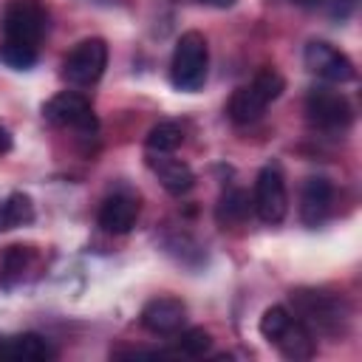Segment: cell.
<instances>
[{
    "instance_id": "cell-23",
    "label": "cell",
    "mask_w": 362,
    "mask_h": 362,
    "mask_svg": "<svg viewBox=\"0 0 362 362\" xmlns=\"http://www.w3.org/2000/svg\"><path fill=\"white\" fill-rule=\"evenodd\" d=\"M198 3H206V6H215V8H229L235 0H198Z\"/></svg>"
},
{
    "instance_id": "cell-6",
    "label": "cell",
    "mask_w": 362,
    "mask_h": 362,
    "mask_svg": "<svg viewBox=\"0 0 362 362\" xmlns=\"http://www.w3.org/2000/svg\"><path fill=\"white\" fill-rule=\"evenodd\" d=\"M107 68V42L99 37H88L71 48V54L62 62V76L71 85H93Z\"/></svg>"
},
{
    "instance_id": "cell-7",
    "label": "cell",
    "mask_w": 362,
    "mask_h": 362,
    "mask_svg": "<svg viewBox=\"0 0 362 362\" xmlns=\"http://www.w3.org/2000/svg\"><path fill=\"white\" fill-rule=\"evenodd\" d=\"M252 206H255V212L263 223H280L286 218L288 195H286V181H283V173H280L277 164H266L257 173Z\"/></svg>"
},
{
    "instance_id": "cell-18",
    "label": "cell",
    "mask_w": 362,
    "mask_h": 362,
    "mask_svg": "<svg viewBox=\"0 0 362 362\" xmlns=\"http://www.w3.org/2000/svg\"><path fill=\"white\" fill-rule=\"evenodd\" d=\"M28 263H31V249L28 246H20V243L8 246L3 252V260H0V286H6V288L14 286L23 277V272L28 269Z\"/></svg>"
},
{
    "instance_id": "cell-25",
    "label": "cell",
    "mask_w": 362,
    "mask_h": 362,
    "mask_svg": "<svg viewBox=\"0 0 362 362\" xmlns=\"http://www.w3.org/2000/svg\"><path fill=\"white\" fill-rule=\"evenodd\" d=\"M3 345H6V339H0V356H6V351H3Z\"/></svg>"
},
{
    "instance_id": "cell-15",
    "label": "cell",
    "mask_w": 362,
    "mask_h": 362,
    "mask_svg": "<svg viewBox=\"0 0 362 362\" xmlns=\"http://www.w3.org/2000/svg\"><path fill=\"white\" fill-rule=\"evenodd\" d=\"M6 359H23V362H45L54 359L57 351L51 348L48 339H42L40 334H20V337H8L6 345Z\"/></svg>"
},
{
    "instance_id": "cell-10",
    "label": "cell",
    "mask_w": 362,
    "mask_h": 362,
    "mask_svg": "<svg viewBox=\"0 0 362 362\" xmlns=\"http://www.w3.org/2000/svg\"><path fill=\"white\" fill-rule=\"evenodd\" d=\"M303 62H305V68H308L314 76H320V79H325V82L342 85V82H351V79L356 76L354 62H351L339 48H334L331 42H322V40H314V42L305 45Z\"/></svg>"
},
{
    "instance_id": "cell-13",
    "label": "cell",
    "mask_w": 362,
    "mask_h": 362,
    "mask_svg": "<svg viewBox=\"0 0 362 362\" xmlns=\"http://www.w3.org/2000/svg\"><path fill=\"white\" fill-rule=\"evenodd\" d=\"M139 198L127 195V192H116L110 198H105V204L99 206V226L110 235H127L136 221H139Z\"/></svg>"
},
{
    "instance_id": "cell-16",
    "label": "cell",
    "mask_w": 362,
    "mask_h": 362,
    "mask_svg": "<svg viewBox=\"0 0 362 362\" xmlns=\"http://www.w3.org/2000/svg\"><path fill=\"white\" fill-rule=\"evenodd\" d=\"M252 198L243 192V189H226L221 198H218V206H215V221L226 229V226H240L246 223V218L252 215Z\"/></svg>"
},
{
    "instance_id": "cell-2",
    "label": "cell",
    "mask_w": 362,
    "mask_h": 362,
    "mask_svg": "<svg viewBox=\"0 0 362 362\" xmlns=\"http://www.w3.org/2000/svg\"><path fill=\"white\" fill-rule=\"evenodd\" d=\"M291 303H294V317L311 334L339 337L348 325V305L342 297L300 288V291H291Z\"/></svg>"
},
{
    "instance_id": "cell-4",
    "label": "cell",
    "mask_w": 362,
    "mask_h": 362,
    "mask_svg": "<svg viewBox=\"0 0 362 362\" xmlns=\"http://www.w3.org/2000/svg\"><path fill=\"white\" fill-rule=\"evenodd\" d=\"M209 71V48L204 34L198 31H184L175 42L173 62H170V79L178 90H198L206 82Z\"/></svg>"
},
{
    "instance_id": "cell-21",
    "label": "cell",
    "mask_w": 362,
    "mask_h": 362,
    "mask_svg": "<svg viewBox=\"0 0 362 362\" xmlns=\"http://www.w3.org/2000/svg\"><path fill=\"white\" fill-rule=\"evenodd\" d=\"M212 348V337L204 328H189L178 337V354L184 356H204Z\"/></svg>"
},
{
    "instance_id": "cell-14",
    "label": "cell",
    "mask_w": 362,
    "mask_h": 362,
    "mask_svg": "<svg viewBox=\"0 0 362 362\" xmlns=\"http://www.w3.org/2000/svg\"><path fill=\"white\" fill-rule=\"evenodd\" d=\"M147 161H150V170L158 175L161 187L170 195H184L187 189H192L195 175H192V170H189L187 161L173 158V153H150Z\"/></svg>"
},
{
    "instance_id": "cell-12",
    "label": "cell",
    "mask_w": 362,
    "mask_h": 362,
    "mask_svg": "<svg viewBox=\"0 0 362 362\" xmlns=\"http://www.w3.org/2000/svg\"><path fill=\"white\" fill-rule=\"evenodd\" d=\"M331 204H334V187L328 178L322 175H311L303 184L300 192V218L305 226H320L328 215H331Z\"/></svg>"
},
{
    "instance_id": "cell-19",
    "label": "cell",
    "mask_w": 362,
    "mask_h": 362,
    "mask_svg": "<svg viewBox=\"0 0 362 362\" xmlns=\"http://www.w3.org/2000/svg\"><path fill=\"white\" fill-rule=\"evenodd\" d=\"M181 141H184V130L175 122H158L144 139L147 153H175Z\"/></svg>"
},
{
    "instance_id": "cell-17",
    "label": "cell",
    "mask_w": 362,
    "mask_h": 362,
    "mask_svg": "<svg viewBox=\"0 0 362 362\" xmlns=\"http://www.w3.org/2000/svg\"><path fill=\"white\" fill-rule=\"evenodd\" d=\"M34 221V204L25 192H11L0 206V229H17Z\"/></svg>"
},
{
    "instance_id": "cell-11",
    "label": "cell",
    "mask_w": 362,
    "mask_h": 362,
    "mask_svg": "<svg viewBox=\"0 0 362 362\" xmlns=\"http://www.w3.org/2000/svg\"><path fill=\"white\" fill-rule=\"evenodd\" d=\"M187 322V305L178 297H156L141 308V325L150 334L170 337L178 334Z\"/></svg>"
},
{
    "instance_id": "cell-20",
    "label": "cell",
    "mask_w": 362,
    "mask_h": 362,
    "mask_svg": "<svg viewBox=\"0 0 362 362\" xmlns=\"http://www.w3.org/2000/svg\"><path fill=\"white\" fill-rule=\"evenodd\" d=\"M0 59L14 68V71H28L34 62H37V48L34 45H23V42H8L3 40L0 45Z\"/></svg>"
},
{
    "instance_id": "cell-9",
    "label": "cell",
    "mask_w": 362,
    "mask_h": 362,
    "mask_svg": "<svg viewBox=\"0 0 362 362\" xmlns=\"http://www.w3.org/2000/svg\"><path fill=\"white\" fill-rule=\"evenodd\" d=\"M305 116L320 130H345L354 122V107L342 93L328 88H314L305 96Z\"/></svg>"
},
{
    "instance_id": "cell-3",
    "label": "cell",
    "mask_w": 362,
    "mask_h": 362,
    "mask_svg": "<svg viewBox=\"0 0 362 362\" xmlns=\"http://www.w3.org/2000/svg\"><path fill=\"white\" fill-rule=\"evenodd\" d=\"M286 82L283 76L274 71V68H263L255 74V79L243 88H238L232 96H229V105H226V113L235 124H249V122H257L263 116V110L269 107V102H274L280 93H283Z\"/></svg>"
},
{
    "instance_id": "cell-8",
    "label": "cell",
    "mask_w": 362,
    "mask_h": 362,
    "mask_svg": "<svg viewBox=\"0 0 362 362\" xmlns=\"http://www.w3.org/2000/svg\"><path fill=\"white\" fill-rule=\"evenodd\" d=\"M42 116L57 127H74L79 133L96 130V116L90 110V102L76 90H62V93L51 96L42 105Z\"/></svg>"
},
{
    "instance_id": "cell-1",
    "label": "cell",
    "mask_w": 362,
    "mask_h": 362,
    "mask_svg": "<svg viewBox=\"0 0 362 362\" xmlns=\"http://www.w3.org/2000/svg\"><path fill=\"white\" fill-rule=\"evenodd\" d=\"M260 334L286 356V359H311L317 345L314 334L286 308V305H272L260 317Z\"/></svg>"
},
{
    "instance_id": "cell-5",
    "label": "cell",
    "mask_w": 362,
    "mask_h": 362,
    "mask_svg": "<svg viewBox=\"0 0 362 362\" xmlns=\"http://www.w3.org/2000/svg\"><path fill=\"white\" fill-rule=\"evenodd\" d=\"M0 28H3V40L37 48V42L48 28L45 6L40 0H8L0 17Z\"/></svg>"
},
{
    "instance_id": "cell-24",
    "label": "cell",
    "mask_w": 362,
    "mask_h": 362,
    "mask_svg": "<svg viewBox=\"0 0 362 362\" xmlns=\"http://www.w3.org/2000/svg\"><path fill=\"white\" fill-rule=\"evenodd\" d=\"M291 3H297V6H314V3H322V0H291Z\"/></svg>"
},
{
    "instance_id": "cell-22",
    "label": "cell",
    "mask_w": 362,
    "mask_h": 362,
    "mask_svg": "<svg viewBox=\"0 0 362 362\" xmlns=\"http://www.w3.org/2000/svg\"><path fill=\"white\" fill-rule=\"evenodd\" d=\"M8 147H11V136H8V130L0 124V156L8 153Z\"/></svg>"
}]
</instances>
